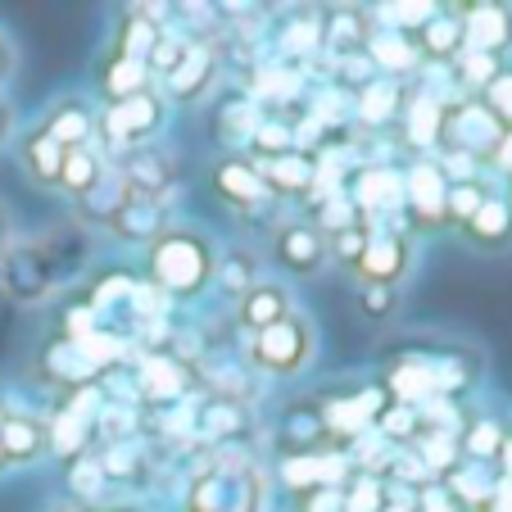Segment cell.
I'll return each instance as SVG.
<instances>
[{
	"label": "cell",
	"mask_w": 512,
	"mask_h": 512,
	"mask_svg": "<svg viewBox=\"0 0 512 512\" xmlns=\"http://www.w3.org/2000/svg\"><path fill=\"white\" fill-rule=\"evenodd\" d=\"M503 127L485 114V105L476 96L449 100L445 105V123H440V150H449L454 159H467V164H481L490 159V150L499 145Z\"/></svg>",
	"instance_id": "cell-5"
},
{
	"label": "cell",
	"mask_w": 512,
	"mask_h": 512,
	"mask_svg": "<svg viewBox=\"0 0 512 512\" xmlns=\"http://www.w3.org/2000/svg\"><path fill=\"white\" fill-rule=\"evenodd\" d=\"M259 254L254 250H223L218 254V277H213V286L223 290L227 300H241L245 290L259 286Z\"/></svg>",
	"instance_id": "cell-23"
},
{
	"label": "cell",
	"mask_w": 512,
	"mask_h": 512,
	"mask_svg": "<svg viewBox=\"0 0 512 512\" xmlns=\"http://www.w3.org/2000/svg\"><path fill=\"white\" fill-rule=\"evenodd\" d=\"M413 263H417L413 232H408V227L404 232L390 227V232L363 236V245H358V254L349 259V268H354L358 290H404Z\"/></svg>",
	"instance_id": "cell-3"
},
{
	"label": "cell",
	"mask_w": 512,
	"mask_h": 512,
	"mask_svg": "<svg viewBox=\"0 0 512 512\" xmlns=\"http://www.w3.org/2000/svg\"><path fill=\"white\" fill-rule=\"evenodd\" d=\"M5 467H10V463H5V449H0V472H5Z\"/></svg>",
	"instance_id": "cell-34"
},
{
	"label": "cell",
	"mask_w": 512,
	"mask_h": 512,
	"mask_svg": "<svg viewBox=\"0 0 512 512\" xmlns=\"http://www.w3.org/2000/svg\"><path fill=\"white\" fill-rule=\"evenodd\" d=\"M417 59H440V64H458L467 55L463 41V23H458L454 5H435V14L413 32Z\"/></svg>",
	"instance_id": "cell-18"
},
{
	"label": "cell",
	"mask_w": 512,
	"mask_h": 512,
	"mask_svg": "<svg viewBox=\"0 0 512 512\" xmlns=\"http://www.w3.org/2000/svg\"><path fill=\"white\" fill-rule=\"evenodd\" d=\"M290 313H295V300H290V286L277 277H263L254 290H245L241 300H236V322H241L250 336H259V331L277 327V322H286Z\"/></svg>",
	"instance_id": "cell-13"
},
{
	"label": "cell",
	"mask_w": 512,
	"mask_h": 512,
	"mask_svg": "<svg viewBox=\"0 0 512 512\" xmlns=\"http://www.w3.org/2000/svg\"><path fill=\"white\" fill-rule=\"evenodd\" d=\"M440 123H445V100L417 96L413 105H408V141L413 145H422V150L440 145Z\"/></svg>",
	"instance_id": "cell-25"
},
{
	"label": "cell",
	"mask_w": 512,
	"mask_h": 512,
	"mask_svg": "<svg viewBox=\"0 0 512 512\" xmlns=\"http://www.w3.org/2000/svg\"><path fill=\"white\" fill-rule=\"evenodd\" d=\"M118 182H123L127 195L136 200H150L164 209V195L177 186V168H173V155L159 150V145H145V150H127L118 159Z\"/></svg>",
	"instance_id": "cell-8"
},
{
	"label": "cell",
	"mask_w": 512,
	"mask_h": 512,
	"mask_svg": "<svg viewBox=\"0 0 512 512\" xmlns=\"http://www.w3.org/2000/svg\"><path fill=\"white\" fill-rule=\"evenodd\" d=\"M458 236H463V245L476 254H508L512 250V200H508V191L494 186L490 200L458 227Z\"/></svg>",
	"instance_id": "cell-11"
},
{
	"label": "cell",
	"mask_w": 512,
	"mask_h": 512,
	"mask_svg": "<svg viewBox=\"0 0 512 512\" xmlns=\"http://www.w3.org/2000/svg\"><path fill=\"white\" fill-rule=\"evenodd\" d=\"M254 168H259L272 200H277V195H309L313 182H318V164H313L309 155H300V150H281V155L254 159Z\"/></svg>",
	"instance_id": "cell-19"
},
{
	"label": "cell",
	"mask_w": 512,
	"mask_h": 512,
	"mask_svg": "<svg viewBox=\"0 0 512 512\" xmlns=\"http://www.w3.org/2000/svg\"><path fill=\"white\" fill-rule=\"evenodd\" d=\"M503 191H508V200H512V177H508V182H503Z\"/></svg>",
	"instance_id": "cell-33"
},
{
	"label": "cell",
	"mask_w": 512,
	"mask_h": 512,
	"mask_svg": "<svg viewBox=\"0 0 512 512\" xmlns=\"http://www.w3.org/2000/svg\"><path fill=\"white\" fill-rule=\"evenodd\" d=\"M494 177L490 173H458V177H449V191H445V227H463L467 218H472L476 209H481L485 200H490V191H494Z\"/></svg>",
	"instance_id": "cell-22"
},
{
	"label": "cell",
	"mask_w": 512,
	"mask_h": 512,
	"mask_svg": "<svg viewBox=\"0 0 512 512\" xmlns=\"http://www.w3.org/2000/svg\"><path fill=\"white\" fill-rule=\"evenodd\" d=\"M318 358V322L309 313H290L286 322L250 336V363L272 381H295L313 368Z\"/></svg>",
	"instance_id": "cell-2"
},
{
	"label": "cell",
	"mask_w": 512,
	"mask_h": 512,
	"mask_svg": "<svg viewBox=\"0 0 512 512\" xmlns=\"http://www.w3.org/2000/svg\"><path fill=\"white\" fill-rule=\"evenodd\" d=\"M14 136H19V105H14V100L0 91V150H5Z\"/></svg>",
	"instance_id": "cell-30"
},
{
	"label": "cell",
	"mask_w": 512,
	"mask_h": 512,
	"mask_svg": "<svg viewBox=\"0 0 512 512\" xmlns=\"http://www.w3.org/2000/svg\"><path fill=\"white\" fill-rule=\"evenodd\" d=\"M96 82H100L105 105H118V100H132V96H141V91L159 87L155 73H150V64H145V59H136V55H127V50H118V46L100 59Z\"/></svg>",
	"instance_id": "cell-15"
},
{
	"label": "cell",
	"mask_w": 512,
	"mask_h": 512,
	"mask_svg": "<svg viewBox=\"0 0 512 512\" xmlns=\"http://www.w3.org/2000/svg\"><path fill=\"white\" fill-rule=\"evenodd\" d=\"M209 186H213V195L236 213H254V209H263V204H272L259 168H254V159H245V155H218L213 159Z\"/></svg>",
	"instance_id": "cell-9"
},
{
	"label": "cell",
	"mask_w": 512,
	"mask_h": 512,
	"mask_svg": "<svg viewBox=\"0 0 512 512\" xmlns=\"http://www.w3.org/2000/svg\"><path fill=\"white\" fill-rule=\"evenodd\" d=\"M368 50H372V59H377L381 68H390V73H399V68H413L417 64V46H413V37H404V32H395V28H381L377 37L368 41Z\"/></svg>",
	"instance_id": "cell-27"
},
{
	"label": "cell",
	"mask_w": 512,
	"mask_h": 512,
	"mask_svg": "<svg viewBox=\"0 0 512 512\" xmlns=\"http://www.w3.org/2000/svg\"><path fill=\"white\" fill-rule=\"evenodd\" d=\"M0 449L10 467H32L50 454V426L32 413H0Z\"/></svg>",
	"instance_id": "cell-16"
},
{
	"label": "cell",
	"mask_w": 512,
	"mask_h": 512,
	"mask_svg": "<svg viewBox=\"0 0 512 512\" xmlns=\"http://www.w3.org/2000/svg\"><path fill=\"white\" fill-rule=\"evenodd\" d=\"M164 127H168V100H164V91L159 87H150V91H141V96H132V100L105 105L96 132H105V141L114 145L118 155H127V150H145V145H155Z\"/></svg>",
	"instance_id": "cell-4"
},
{
	"label": "cell",
	"mask_w": 512,
	"mask_h": 512,
	"mask_svg": "<svg viewBox=\"0 0 512 512\" xmlns=\"http://www.w3.org/2000/svg\"><path fill=\"white\" fill-rule=\"evenodd\" d=\"M268 259L286 281H313L331 263V236L318 223H281L272 232Z\"/></svg>",
	"instance_id": "cell-6"
},
{
	"label": "cell",
	"mask_w": 512,
	"mask_h": 512,
	"mask_svg": "<svg viewBox=\"0 0 512 512\" xmlns=\"http://www.w3.org/2000/svg\"><path fill=\"white\" fill-rule=\"evenodd\" d=\"M10 250H14V213H10V204L0 200V263H5Z\"/></svg>",
	"instance_id": "cell-32"
},
{
	"label": "cell",
	"mask_w": 512,
	"mask_h": 512,
	"mask_svg": "<svg viewBox=\"0 0 512 512\" xmlns=\"http://www.w3.org/2000/svg\"><path fill=\"white\" fill-rule=\"evenodd\" d=\"M485 173L503 177V182L512 177V132H503V136H499V145H494L490 159H485Z\"/></svg>",
	"instance_id": "cell-29"
},
{
	"label": "cell",
	"mask_w": 512,
	"mask_h": 512,
	"mask_svg": "<svg viewBox=\"0 0 512 512\" xmlns=\"http://www.w3.org/2000/svg\"><path fill=\"white\" fill-rule=\"evenodd\" d=\"M41 127H46V136L55 145H64V150H82V145L96 141L100 114L87 105V100L64 96V100H55V105H50V114L41 118Z\"/></svg>",
	"instance_id": "cell-17"
},
{
	"label": "cell",
	"mask_w": 512,
	"mask_h": 512,
	"mask_svg": "<svg viewBox=\"0 0 512 512\" xmlns=\"http://www.w3.org/2000/svg\"><path fill=\"white\" fill-rule=\"evenodd\" d=\"M105 227L114 232V241H127V245L141 241V245H150L159 232H164V209H159V204H150V200H136V195L123 191V200L109 209Z\"/></svg>",
	"instance_id": "cell-21"
},
{
	"label": "cell",
	"mask_w": 512,
	"mask_h": 512,
	"mask_svg": "<svg viewBox=\"0 0 512 512\" xmlns=\"http://www.w3.org/2000/svg\"><path fill=\"white\" fill-rule=\"evenodd\" d=\"M145 277L173 300H200L218 277V241L200 223H164L145 245Z\"/></svg>",
	"instance_id": "cell-1"
},
{
	"label": "cell",
	"mask_w": 512,
	"mask_h": 512,
	"mask_svg": "<svg viewBox=\"0 0 512 512\" xmlns=\"http://www.w3.org/2000/svg\"><path fill=\"white\" fill-rule=\"evenodd\" d=\"M19 168L32 186L41 191H59V168H64V145H55L46 136V127L32 123L28 132L19 136Z\"/></svg>",
	"instance_id": "cell-20"
},
{
	"label": "cell",
	"mask_w": 512,
	"mask_h": 512,
	"mask_svg": "<svg viewBox=\"0 0 512 512\" xmlns=\"http://www.w3.org/2000/svg\"><path fill=\"white\" fill-rule=\"evenodd\" d=\"M445 191H449V164L440 159H417L404 173V200L413 213V227H445Z\"/></svg>",
	"instance_id": "cell-10"
},
{
	"label": "cell",
	"mask_w": 512,
	"mask_h": 512,
	"mask_svg": "<svg viewBox=\"0 0 512 512\" xmlns=\"http://www.w3.org/2000/svg\"><path fill=\"white\" fill-rule=\"evenodd\" d=\"M476 100H481L485 114H490L494 123L503 127V132H512V59L494 68V78L485 82L481 91H476Z\"/></svg>",
	"instance_id": "cell-26"
},
{
	"label": "cell",
	"mask_w": 512,
	"mask_h": 512,
	"mask_svg": "<svg viewBox=\"0 0 512 512\" xmlns=\"http://www.w3.org/2000/svg\"><path fill=\"white\" fill-rule=\"evenodd\" d=\"M399 313V290H358V318L390 322Z\"/></svg>",
	"instance_id": "cell-28"
},
{
	"label": "cell",
	"mask_w": 512,
	"mask_h": 512,
	"mask_svg": "<svg viewBox=\"0 0 512 512\" xmlns=\"http://www.w3.org/2000/svg\"><path fill=\"white\" fill-rule=\"evenodd\" d=\"M213 87H218V55H213V46H191L159 91L168 105H200Z\"/></svg>",
	"instance_id": "cell-12"
},
{
	"label": "cell",
	"mask_w": 512,
	"mask_h": 512,
	"mask_svg": "<svg viewBox=\"0 0 512 512\" xmlns=\"http://www.w3.org/2000/svg\"><path fill=\"white\" fill-rule=\"evenodd\" d=\"M354 200H358V209H386V204L404 200V173H395V168H368L354 186Z\"/></svg>",
	"instance_id": "cell-24"
},
{
	"label": "cell",
	"mask_w": 512,
	"mask_h": 512,
	"mask_svg": "<svg viewBox=\"0 0 512 512\" xmlns=\"http://www.w3.org/2000/svg\"><path fill=\"white\" fill-rule=\"evenodd\" d=\"M14 73H19V46L10 32H0V87H10Z\"/></svg>",
	"instance_id": "cell-31"
},
{
	"label": "cell",
	"mask_w": 512,
	"mask_h": 512,
	"mask_svg": "<svg viewBox=\"0 0 512 512\" xmlns=\"http://www.w3.org/2000/svg\"><path fill=\"white\" fill-rule=\"evenodd\" d=\"M458 23H463L467 55H485L494 64L512 59V5L503 0H476V5H454Z\"/></svg>",
	"instance_id": "cell-7"
},
{
	"label": "cell",
	"mask_w": 512,
	"mask_h": 512,
	"mask_svg": "<svg viewBox=\"0 0 512 512\" xmlns=\"http://www.w3.org/2000/svg\"><path fill=\"white\" fill-rule=\"evenodd\" d=\"M109 177H114V173H109L105 155H100L96 145H82V150H64V168H59V191H64L73 204H82V209H87V204L109 186Z\"/></svg>",
	"instance_id": "cell-14"
}]
</instances>
